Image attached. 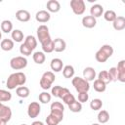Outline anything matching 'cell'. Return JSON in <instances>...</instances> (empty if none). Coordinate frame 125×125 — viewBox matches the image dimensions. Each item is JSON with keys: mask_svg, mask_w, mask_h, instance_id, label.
I'll use <instances>...</instances> for the list:
<instances>
[{"mask_svg": "<svg viewBox=\"0 0 125 125\" xmlns=\"http://www.w3.org/2000/svg\"><path fill=\"white\" fill-rule=\"evenodd\" d=\"M0 47L3 51H11L14 48V41L11 39H3L0 43Z\"/></svg>", "mask_w": 125, "mask_h": 125, "instance_id": "cell-23", "label": "cell"}, {"mask_svg": "<svg viewBox=\"0 0 125 125\" xmlns=\"http://www.w3.org/2000/svg\"><path fill=\"white\" fill-rule=\"evenodd\" d=\"M12 39L16 42H21L23 40V33L20 29H14L12 31Z\"/></svg>", "mask_w": 125, "mask_h": 125, "instance_id": "cell-30", "label": "cell"}, {"mask_svg": "<svg viewBox=\"0 0 125 125\" xmlns=\"http://www.w3.org/2000/svg\"><path fill=\"white\" fill-rule=\"evenodd\" d=\"M32 57H33L34 62L37 63V64H42V63L45 62V60H46L45 54H44L43 52H39V51H38V52H35Z\"/></svg>", "mask_w": 125, "mask_h": 125, "instance_id": "cell-24", "label": "cell"}, {"mask_svg": "<svg viewBox=\"0 0 125 125\" xmlns=\"http://www.w3.org/2000/svg\"><path fill=\"white\" fill-rule=\"evenodd\" d=\"M39 101L42 103V104H48L50 101H51V94H49L48 92H42L39 94Z\"/></svg>", "mask_w": 125, "mask_h": 125, "instance_id": "cell-35", "label": "cell"}, {"mask_svg": "<svg viewBox=\"0 0 125 125\" xmlns=\"http://www.w3.org/2000/svg\"><path fill=\"white\" fill-rule=\"evenodd\" d=\"M49 13H58L61 10V4L57 0H49L46 4Z\"/></svg>", "mask_w": 125, "mask_h": 125, "instance_id": "cell-15", "label": "cell"}, {"mask_svg": "<svg viewBox=\"0 0 125 125\" xmlns=\"http://www.w3.org/2000/svg\"><path fill=\"white\" fill-rule=\"evenodd\" d=\"M32 51H33V50H31V49H30L28 46H26L24 43H22V44L20 46V52H21V54L23 55V56H30L31 53H32Z\"/></svg>", "mask_w": 125, "mask_h": 125, "instance_id": "cell-37", "label": "cell"}, {"mask_svg": "<svg viewBox=\"0 0 125 125\" xmlns=\"http://www.w3.org/2000/svg\"><path fill=\"white\" fill-rule=\"evenodd\" d=\"M102 106H103V102L100 99H93L90 102V107L93 110H99L102 108Z\"/></svg>", "mask_w": 125, "mask_h": 125, "instance_id": "cell-33", "label": "cell"}, {"mask_svg": "<svg viewBox=\"0 0 125 125\" xmlns=\"http://www.w3.org/2000/svg\"><path fill=\"white\" fill-rule=\"evenodd\" d=\"M68 108L72 112H80L81 109H82V104H81L80 102H78V101L75 100L73 103H71L70 104H68Z\"/></svg>", "mask_w": 125, "mask_h": 125, "instance_id": "cell-32", "label": "cell"}, {"mask_svg": "<svg viewBox=\"0 0 125 125\" xmlns=\"http://www.w3.org/2000/svg\"><path fill=\"white\" fill-rule=\"evenodd\" d=\"M16 93L20 98L24 99V98H27L29 96V89L25 86H20V87L17 88Z\"/></svg>", "mask_w": 125, "mask_h": 125, "instance_id": "cell-28", "label": "cell"}, {"mask_svg": "<svg viewBox=\"0 0 125 125\" xmlns=\"http://www.w3.org/2000/svg\"><path fill=\"white\" fill-rule=\"evenodd\" d=\"M10 65H11V67L13 69L20 70V69H22V68L26 67V65H27V60H26V58L21 57V56L14 57L10 61Z\"/></svg>", "mask_w": 125, "mask_h": 125, "instance_id": "cell-7", "label": "cell"}, {"mask_svg": "<svg viewBox=\"0 0 125 125\" xmlns=\"http://www.w3.org/2000/svg\"><path fill=\"white\" fill-rule=\"evenodd\" d=\"M98 79H99V80H101L102 82H104V84H107V83L111 82V80H110V77H109V75H108L107 70H102V71H100Z\"/></svg>", "mask_w": 125, "mask_h": 125, "instance_id": "cell-31", "label": "cell"}, {"mask_svg": "<svg viewBox=\"0 0 125 125\" xmlns=\"http://www.w3.org/2000/svg\"><path fill=\"white\" fill-rule=\"evenodd\" d=\"M12 117V110L9 106L3 104L1 102H0V118L6 120L7 122L11 119Z\"/></svg>", "mask_w": 125, "mask_h": 125, "instance_id": "cell-11", "label": "cell"}, {"mask_svg": "<svg viewBox=\"0 0 125 125\" xmlns=\"http://www.w3.org/2000/svg\"><path fill=\"white\" fill-rule=\"evenodd\" d=\"M97 24V20L92 16H85L82 19V25L86 28H93Z\"/></svg>", "mask_w": 125, "mask_h": 125, "instance_id": "cell-16", "label": "cell"}, {"mask_svg": "<svg viewBox=\"0 0 125 125\" xmlns=\"http://www.w3.org/2000/svg\"><path fill=\"white\" fill-rule=\"evenodd\" d=\"M83 78L88 82L89 81H93L96 78V70H95V68H93L91 66L85 67L84 70H83Z\"/></svg>", "mask_w": 125, "mask_h": 125, "instance_id": "cell-14", "label": "cell"}, {"mask_svg": "<svg viewBox=\"0 0 125 125\" xmlns=\"http://www.w3.org/2000/svg\"><path fill=\"white\" fill-rule=\"evenodd\" d=\"M109 120V113L106 110H101L98 113V121L99 123H106Z\"/></svg>", "mask_w": 125, "mask_h": 125, "instance_id": "cell-29", "label": "cell"}, {"mask_svg": "<svg viewBox=\"0 0 125 125\" xmlns=\"http://www.w3.org/2000/svg\"><path fill=\"white\" fill-rule=\"evenodd\" d=\"M60 122L55 118V117H53L52 115H48L47 117H46V124L47 125H58Z\"/></svg>", "mask_w": 125, "mask_h": 125, "instance_id": "cell-40", "label": "cell"}, {"mask_svg": "<svg viewBox=\"0 0 125 125\" xmlns=\"http://www.w3.org/2000/svg\"><path fill=\"white\" fill-rule=\"evenodd\" d=\"M26 46H28L31 50H34L37 46V40L36 38L33 36V35H27L24 39V42H23Z\"/></svg>", "mask_w": 125, "mask_h": 125, "instance_id": "cell-22", "label": "cell"}, {"mask_svg": "<svg viewBox=\"0 0 125 125\" xmlns=\"http://www.w3.org/2000/svg\"><path fill=\"white\" fill-rule=\"evenodd\" d=\"M26 82V76L23 72H15V73H12L7 81H6V86L9 90H13V89H16V87H20V86H23Z\"/></svg>", "mask_w": 125, "mask_h": 125, "instance_id": "cell-1", "label": "cell"}, {"mask_svg": "<svg viewBox=\"0 0 125 125\" xmlns=\"http://www.w3.org/2000/svg\"><path fill=\"white\" fill-rule=\"evenodd\" d=\"M92 125H100V124H99V123H93Z\"/></svg>", "mask_w": 125, "mask_h": 125, "instance_id": "cell-45", "label": "cell"}, {"mask_svg": "<svg viewBox=\"0 0 125 125\" xmlns=\"http://www.w3.org/2000/svg\"><path fill=\"white\" fill-rule=\"evenodd\" d=\"M50 109H51L50 115H52L53 117H55L59 122L62 121V119H63L64 106L62 105V103H60V102H54V103H52V104L50 106Z\"/></svg>", "mask_w": 125, "mask_h": 125, "instance_id": "cell-3", "label": "cell"}, {"mask_svg": "<svg viewBox=\"0 0 125 125\" xmlns=\"http://www.w3.org/2000/svg\"><path fill=\"white\" fill-rule=\"evenodd\" d=\"M112 54H113V48L110 45L105 44V45H103L98 50V52L95 55V58L99 62H105L107 59L112 56Z\"/></svg>", "mask_w": 125, "mask_h": 125, "instance_id": "cell-2", "label": "cell"}, {"mask_svg": "<svg viewBox=\"0 0 125 125\" xmlns=\"http://www.w3.org/2000/svg\"><path fill=\"white\" fill-rule=\"evenodd\" d=\"M75 73V70H74V67L72 65H65L63 66L62 68V74L65 78H72L73 75Z\"/></svg>", "mask_w": 125, "mask_h": 125, "instance_id": "cell-26", "label": "cell"}, {"mask_svg": "<svg viewBox=\"0 0 125 125\" xmlns=\"http://www.w3.org/2000/svg\"><path fill=\"white\" fill-rule=\"evenodd\" d=\"M50 67H51V69H52L53 71L59 72V71H61V70L62 69V67H63V62H62V61L61 59L55 58V59H53V60L51 61Z\"/></svg>", "mask_w": 125, "mask_h": 125, "instance_id": "cell-19", "label": "cell"}, {"mask_svg": "<svg viewBox=\"0 0 125 125\" xmlns=\"http://www.w3.org/2000/svg\"><path fill=\"white\" fill-rule=\"evenodd\" d=\"M117 80L120 82H125V61L121 60L117 64Z\"/></svg>", "mask_w": 125, "mask_h": 125, "instance_id": "cell-13", "label": "cell"}, {"mask_svg": "<svg viewBox=\"0 0 125 125\" xmlns=\"http://www.w3.org/2000/svg\"><path fill=\"white\" fill-rule=\"evenodd\" d=\"M56 79V76L54 74V72L52 71H46L43 73L40 81H39V84H40V87L44 90H48L51 88V85L53 84V82L55 81Z\"/></svg>", "mask_w": 125, "mask_h": 125, "instance_id": "cell-5", "label": "cell"}, {"mask_svg": "<svg viewBox=\"0 0 125 125\" xmlns=\"http://www.w3.org/2000/svg\"><path fill=\"white\" fill-rule=\"evenodd\" d=\"M62 101L68 105V104H70L71 103H73V102L75 101V98H74V96H73L71 93H69V94H67V95L62 99Z\"/></svg>", "mask_w": 125, "mask_h": 125, "instance_id": "cell-42", "label": "cell"}, {"mask_svg": "<svg viewBox=\"0 0 125 125\" xmlns=\"http://www.w3.org/2000/svg\"><path fill=\"white\" fill-rule=\"evenodd\" d=\"M104 20L107 21H113L117 18V16H116V14H115L114 11L108 10V11H106V12L104 14Z\"/></svg>", "mask_w": 125, "mask_h": 125, "instance_id": "cell-36", "label": "cell"}, {"mask_svg": "<svg viewBox=\"0 0 125 125\" xmlns=\"http://www.w3.org/2000/svg\"><path fill=\"white\" fill-rule=\"evenodd\" d=\"M6 123H7V121H6V120H4V119L0 118V125H6Z\"/></svg>", "mask_w": 125, "mask_h": 125, "instance_id": "cell-44", "label": "cell"}, {"mask_svg": "<svg viewBox=\"0 0 125 125\" xmlns=\"http://www.w3.org/2000/svg\"><path fill=\"white\" fill-rule=\"evenodd\" d=\"M42 46V49L45 53H52L54 51V44H53V40H51L50 42L46 43V44H43L41 45Z\"/></svg>", "mask_w": 125, "mask_h": 125, "instance_id": "cell-38", "label": "cell"}, {"mask_svg": "<svg viewBox=\"0 0 125 125\" xmlns=\"http://www.w3.org/2000/svg\"><path fill=\"white\" fill-rule=\"evenodd\" d=\"M70 8L75 15H78V16L83 15L85 10H86L85 2L83 0H71L70 1Z\"/></svg>", "mask_w": 125, "mask_h": 125, "instance_id": "cell-8", "label": "cell"}, {"mask_svg": "<svg viewBox=\"0 0 125 125\" xmlns=\"http://www.w3.org/2000/svg\"><path fill=\"white\" fill-rule=\"evenodd\" d=\"M21 125H27V124H21Z\"/></svg>", "mask_w": 125, "mask_h": 125, "instance_id": "cell-47", "label": "cell"}, {"mask_svg": "<svg viewBox=\"0 0 125 125\" xmlns=\"http://www.w3.org/2000/svg\"><path fill=\"white\" fill-rule=\"evenodd\" d=\"M53 44H54V51L59 53L64 51L66 48V43L62 38H56L55 40H53Z\"/></svg>", "mask_w": 125, "mask_h": 125, "instance_id": "cell-17", "label": "cell"}, {"mask_svg": "<svg viewBox=\"0 0 125 125\" xmlns=\"http://www.w3.org/2000/svg\"><path fill=\"white\" fill-rule=\"evenodd\" d=\"M40 110H41V106H40L39 103L31 102L28 104V107H27V114L30 118H35L39 115Z\"/></svg>", "mask_w": 125, "mask_h": 125, "instance_id": "cell-9", "label": "cell"}, {"mask_svg": "<svg viewBox=\"0 0 125 125\" xmlns=\"http://www.w3.org/2000/svg\"><path fill=\"white\" fill-rule=\"evenodd\" d=\"M1 30L4 33H9L13 30V23L9 20H4L1 22Z\"/></svg>", "mask_w": 125, "mask_h": 125, "instance_id": "cell-25", "label": "cell"}, {"mask_svg": "<svg viewBox=\"0 0 125 125\" xmlns=\"http://www.w3.org/2000/svg\"><path fill=\"white\" fill-rule=\"evenodd\" d=\"M93 87H94V90L99 92V93H102V92H104L105 89H106V84H104V82H102L101 80L99 79H96L94 80V84H93Z\"/></svg>", "mask_w": 125, "mask_h": 125, "instance_id": "cell-27", "label": "cell"}, {"mask_svg": "<svg viewBox=\"0 0 125 125\" xmlns=\"http://www.w3.org/2000/svg\"><path fill=\"white\" fill-rule=\"evenodd\" d=\"M89 99L88 92H83V93H78V101L80 103H85Z\"/></svg>", "mask_w": 125, "mask_h": 125, "instance_id": "cell-41", "label": "cell"}, {"mask_svg": "<svg viewBox=\"0 0 125 125\" xmlns=\"http://www.w3.org/2000/svg\"><path fill=\"white\" fill-rule=\"evenodd\" d=\"M50 18H51V15L48 11H45V10H41V11H38L35 15V20L38 21V22H41V23H45L47 21H50Z\"/></svg>", "mask_w": 125, "mask_h": 125, "instance_id": "cell-12", "label": "cell"}, {"mask_svg": "<svg viewBox=\"0 0 125 125\" xmlns=\"http://www.w3.org/2000/svg\"><path fill=\"white\" fill-rule=\"evenodd\" d=\"M31 125H44V123L41 121H34V122H32Z\"/></svg>", "mask_w": 125, "mask_h": 125, "instance_id": "cell-43", "label": "cell"}, {"mask_svg": "<svg viewBox=\"0 0 125 125\" xmlns=\"http://www.w3.org/2000/svg\"><path fill=\"white\" fill-rule=\"evenodd\" d=\"M103 13H104V8H103V6L100 5V4H94V5L90 8V14H91L90 16L94 17L95 19L101 17V16L103 15Z\"/></svg>", "mask_w": 125, "mask_h": 125, "instance_id": "cell-20", "label": "cell"}, {"mask_svg": "<svg viewBox=\"0 0 125 125\" xmlns=\"http://www.w3.org/2000/svg\"><path fill=\"white\" fill-rule=\"evenodd\" d=\"M12 99V94L11 92L4 90V89H0V102H8Z\"/></svg>", "mask_w": 125, "mask_h": 125, "instance_id": "cell-34", "label": "cell"}, {"mask_svg": "<svg viewBox=\"0 0 125 125\" xmlns=\"http://www.w3.org/2000/svg\"><path fill=\"white\" fill-rule=\"evenodd\" d=\"M16 18L21 22H26L30 20V14L26 10H19L16 13Z\"/></svg>", "mask_w": 125, "mask_h": 125, "instance_id": "cell-18", "label": "cell"}, {"mask_svg": "<svg viewBox=\"0 0 125 125\" xmlns=\"http://www.w3.org/2000/svg\"><path fill=\"white\" fill-rule=\"evenodd\" d=\"M112 26L115 30H123L125 28V18L122 16L117 17L112 21Z\"/></svg>", "mask_w": 125, "mask_h": 125, "instance_id": "cell-21", "label": "cell"}, {"mask_svg": "<svg viewBox=\"0 0 125 125\" xmlns=\"http://www.w3.org/2000/svg\"><path fill=\"white\" fill-rule=\"evenodd\" d=\"M1 38H2V33H1V31H0V40H1Z\"/></svg>", "mask_w": 125, "mask_h": 125, "instance_id": "cell-46", "label": "cell"}, {"mask_svg": "<svg viewBox=\"0 0 125 125\" xmlns=\"http://www.w3.org/2000/svg\"><path fill=\"white\" fill-rule=\"evenodd\" d=\"M72 85L74 86L75 90L78 93H83V92H88L90 89V84L88 81H86L84 78H81L79 76H76L72 78L71 80Z\"/></svg>", "mask_w": 125, "mask_h": 125, "instance_id": "cell-4", "label": "cell"}, {"mask_svg": "<svg viewBox=\"0 0 125 125\" xmlns=\"http://www.w3.org/2000/svg\"><path fill=\"white\" fill-rule=\"evenodd\" d=\"M37 37H38V40L41 43V45L46 44V43H48L52 40L51 36H50V33H49V28H48L47 25L41 24V25L38 26V28H37Z\"/></svg>", "mask_w": 125, "mask_h": 125, "instance_id": "cell-6", "label": "cell"}, {"mask_svg": "<svg viewBox=\"0 0 125 125\" xmlns=\"http://www.w3.org/2000/svg\"><path fill=\"white\" fill-rule=\"evenodd\" d=\"M69 93H70V91L67 88H64V87H62V86H54L52 88V93L51 94L54 97H58V98L62 100Z\"/></svg>", "mask_w": 125, "mask_h": 125, "instance_id": "cell-10", "label": "cell"}, {"mask_svg": "<svg viewBox=\"0 0 125 125\" xmlns=\"http://www.w3.org/2000/svg\"><path fill=\"white\" fill-rule=\"evenodd\" d=\"M107 72H108V75H109L111 81H117V69H116V67L109 68V70H107Z\"/></svg>", "mask_w": 125, "mask_h": 125, "instance_id": "cell-39", "label": "cell"}]
</instances>
